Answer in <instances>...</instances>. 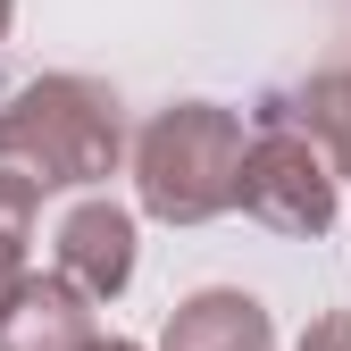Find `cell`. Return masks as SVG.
Returning <instances> with one entry per match:
<instances>
[{"label": "cell", "instance_id": "cell-4", "mask_svg": "<svg viewBox=\"0 0 351 351\" xmlns=\"http://www.w3.org/2000/svg\"><path fill=\"white\" fill-rule=\"evenodd\" d=\"M51 268L67 285H84L93 301H117L125 285H134V209L93 193V201H75L59 217V234H51Z\"/></svg>", "mask_w": 351, "mask_h": 351}, {"label": "cell", "instance_id": "cell-11", "mask_svg": "<svg viewBox=\"0 0 351 351\" xmlns=\"http://www.w3.org/2000/svg\"><path fill=\"white\" fill-rule=\"evenodd\" d=\"M9 25H17V0H0V42H9Z\"/></svg>", "mask_w": 351, "mask_h": 351}, {"label": "cell", "instance_id": "cell-9", "mask_svg": "<svg viewBox=\"0 0 351 351\" xmlns=\"http://www.w3.org/2000/svg\"><path fill=\"white\" fill-rule=\"evenodd\" d=\"M293 351H351V310H326V318H310V335H301Z\"/></svg>", "mask_w": 351, "mask_h": 351}, {"label": "cell", "instance_id": "cell-3", "mask_svg": "<svg viewBox=\"0 0 351 351\" xmlns=\"http://www.w3.org/2000/svg\"><path fill=\"white\" fill-rule=\"evenodd\" d=\"M243 217H259L268 234H293V243H318L335 226V209H343V176L335 159L318 151L310 125H293V117H259V134L243 151Z\"/></svg>", "mask_w": 351, "mask_h": 351}, {"label": "cell", "instance_id": "cell-7", "mask_svg": "<svg viewBox=\"0 0 351 351\" xmlns=\"http://www.w3.org/2000/svg\"><path fill=\"white\" fill-rule=\"evenodd\" d=\"M268 117L310 125V134H318V151L335 159V176L351 184V67H326V75H310V84H301V93H276V101H268Z\"/></svg>", "mask_w": 351, "mask_h": 351}, {"label": "cell", "instance_id": "cell-10", "mask_svg": "<svg viewBox=\"0 0 351 351\" xmlns=\"http://www.w3.org/2000/svg\"><path fill=\"white\" fill-rule=\"evenodd\" d=\"M93 351H143V343H125V335H101V343H93Z\"/></svg>", "mask_w": 351, "mask_h": 351}, {"label": "cell", "instance_id": "cell-5", "mask_svg": "<svg viewBox=\"0 0 351 351\" xmlns=\"http://www.w3.org/2000/svg\"><path fill=\"white\" fill-rule=\"evenodd\" d=\"M101 301L84 293V285H67L59 268L51 276H25V293L0 310V351H93L101 343Z\"/></svg>", "mask_w": 351, "mask_h": 351}, {"label": "cell", "instance_id": "cell-2", "mask_svg": "<svg viewBox=\"0 0 351 351\" xmlns=\"http://www.w3.org/2000/svg\"><path fill=\"white\" fill-rule=\"evenodd\" d=\"M251 125L217 101H176L134 134V201L159 226H209L243 201Z\"/></svg>", "mask_w": 351, "mask_h": 351}, {"label": "cell", "instance_id": "cell-6", "mask_svg": "<svg viewBox=\"0 0 351 351\" xmlns=\"http://www.w3.org/2000/svg\"><path fill=\"white\" fill-rule=\"evenodd\" d=\"M159 351H276V318L243 285H201V293H184L167 310Z\"/></svg>", "mask_w": 351, "mask_h": 351}, {"label": "cell", "instance_id": "cell-1", "mask_svg": "<svg viewBox=\"0 0 351 351\" xmlns=\"http://www.w3.org/2000/svg\"><path fill=\"white\" fill-rule=\"evenodd\" d=\"M125 159V117L117 93L93 75H34L0 101V184L17 193H84L117 176Z\"/></svg>", "mask_w": 351, "mask_h": 351}, {"label": "cell", "instance_id": "cell-8", "mask_svg": "<svg viewBox=\"0 0 351 351\" xmlns=\"http://www.w3.org/2000/svg\"><path fill=\"white\" fill-rule=\"evenodd\" d=\"M34 193H17V184H0V310L25 293V276H34Z\"/></svg>", "mask_w": 351, "mask_h": 351}]
</instances>
